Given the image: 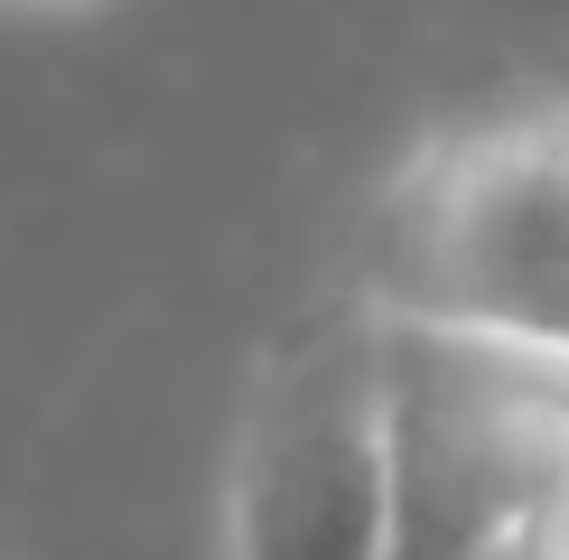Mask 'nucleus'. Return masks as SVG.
Instances as JSON below:
<instances>
[{
    "label": "nucleus",
    "instance_id": "1",
    "mask_svg": "<svg viewBox=\"0 0 569 560\" xmlns=\"http://www.w3.org/2000/svg\"><path fill=\"white\" fill-rule=\"evenodd\" d=\"M355 299L569 364V84L430 122L373 187Z\"/></svg>",
    "mask_w": 569,
    "mask_h": 560
},
{
    "label": "nucleus",
    "instance_id": "2",
    "mask_svg": "<svg viewBox=\"0 0 569 560\" xmlns=\"http://www.w3.org/2000/svg\"><path fill=\"white\" fill-rule=\"evenodd\" d=\"M216 560H392V318H299L262 356L224 449Z\"/></svg>",
    "mask_w": 569,
    "mask_h": 560
},
{
    "label": "nucleus",
    "instance_id": "3",
    "mask_svg": "<svg viewBox=\"0 0 569 560\" xmlns=\"http://www.w3.org/2000/svg\"><path fill=\"white\" fill-rule=\"evenodd\" d=\"M569 486V364L392 318V560H486Z\"/></svg>",
    "mask_w": 569,
    "mask_h": 560
},
{
    "label": "nucleus",
    "instance_id": "4",
    "mask_svg": "<svg viewBox=\"0 0 569 560\" xmlns=\"http://www.w3.org/2000/svg\"><path fill=\"white\" fill-rule=\"evenodd\" d=\"M486 560H569V486H560V496L532 513V523H513V532H505V542H495Z\"/></svg>",
    "mask_w": 569,
    "mask_h": 560
}]
</instances>
